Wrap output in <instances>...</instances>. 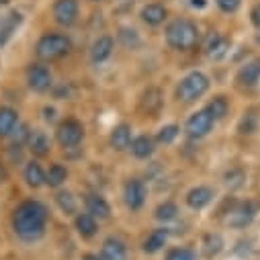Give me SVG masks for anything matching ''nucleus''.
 Here are the masks:
<instances>
[{"label":"nucleus","mask_w":260,"mask_h":260,"mask_svg":"<svg viewBox=\"0 0 260 260\" xmlns=\"http://www.w3.org/2000/svg\"><path fill=\"white\" fill-rule=\"evenodd\" d=\"M94 3H96V0H94Z\"/></svg>","instance_id":"obj_45"},{"label":"nucleus","mask_w":260,"mask_h":260,"mask_svg":"<svg viewBox=\"0 0 260 260\" xmlns=\"http://www.w3.org/2000/svg\"><path fill=\"white\" fill-rule=\"evenodd\" d=\"M19 123V115L17 111L5 107V109H0V138H5V136H11L15 132V127Z\"/></svg>","instance_id":"obj_15"},{"label":"nucleus","mask_w":260,"mask_h":260,"mask_svg":"<svg viewBox=\"0 0 260 260\" xmlns=\"http://www.w3.org/2000/svg\"><path fill=\"white\" fill-rule=\"evenodd\" d=\"M166 260H194V256L188 248H174V250L168 252Z\"/></svg>","instance_id":"obj_33"},{"label":"nucleus","mask_w":260,"mask_h":260,"mask_svg":"<svg viewBox=\"0 0 260 260\" xmlns=\"http://www.w3.org/2000/svg\"><path fill=\"white\" fill-rule=\"evenodd\" d=\"M53 19L63 25V27H70L76 23L78 19V3L76 0H55L53 5Z\"/></svg>","instance_id":"obj_7"},{"label":"nucleus","mask_w":260,"mask_h":260,"mask_svg":"<svg viewBox=\"0 0 260 260\" xmlns=\"http://www.w3.org/2000/svg\"><path fill=\"white\" fill-rule=\"evenodd\" d=\"M166 41L180 51L194 49L199 43V29L188 19H176L166 27Z\"/></svg>","instance_id":"obj_2"},{"label":"nucleus","mask_w":260,"mask_h":260,"mask_svg":"<svg viewBox=\"0 0 260 260\" xmlns=\"http://www.w3.org/2000/svg\"><path fill=\"white\" fill-rule=\"evenodd\" d=\"M103 260H125V244L121 240H115V238L105 240Z\"/></svg>","instance_id":"obj_18"},{"label":"nucleus","mask_w":260,"mask_h":260,"mask_svg":"<svg viewBox=\"0 0 260 260\" xmlns=\"http://www.w3.org/2000/svg\"><path fill=\"white\" fill-rule=\"evenodd\" d=\"M111 51H113V39L109 35H103V37H99L92 43V47H90V59L94 63H103L111 55Z\"/></svg>","instance_id":"obj_14"},{"label":"nucleus","mask_w":260,"mask_h":260,"mask_svg":"<svg viewBox=\"0 0 260 260\" xmlns=\"http://www.w3.org/2000/svg\"><path fill=\"white\" fill-rule=\"evenodd\" d=\"M0 178H3V170H0Z\"/></svg>","instance_id":"obj_43"},{"label":"nucleus","mask_w":260,"mask_h":260,"mask_svg":"<svg viewBox=\"0 0 260 260\" xmlns=\"http://www.w3.org/2000/svg\"><path fill=\"white\" fill-rule=\"evenodd\" d=\"M132 152H134V156H138V158H150V156L154 154V140L148 138V136L136 138L134 144H132Z\"/></svg>","instance_id":"obj_23"},{"label":"nucleus","mask_w":260,"mask_h":260,"mask_svg":"<svg viewBox=\"0 0 260 260\" xmlns=\"http://www.w3.org/2000/svg\"><path fill=\"white\" fill-rule=\"evenodd\" d=\"M176 213H178V209H176V205H174V203H162V205L156 209V217H158L160 221L174 219V217H176Z\"/></svg>","instance_id":"obj_30"},{"label":"nucleus","mask_w":260,"mask_h":260,"mask_svg":"<svg viewBox=\"0 0 260 260\" xmlns=\"http://www.w3.org/2000/svg\"><path fill=\"white\" fill-rule=\"evenodd\" d=\"M31 138V132H29V127L27 125H21L19 129H17V134H15V146H21L25 140H29Z\"/></svg>","instance_id":"obj_37"},{"label":"nucleus","mask_w":260,"mask_h":260,"mask_svg":"<svg viewBox=\"0 0 260 260\" xmlns=\"http://www.w3.org/2000/svg\"><path fill=\"white\" fill-rule=\"evenodd\" d=\"M86 207H88V213L96 219H107L109 215H111V207H109V203L103 199V197H99V194H90L88 197V201H86Z\"/></svg>","instance_id":"obj_16"},{"label":"nucleus","mask_w":260,"mask_h":260,"mask_svg":"<svg viewBox=\"0 0 260 260\" xmlns=\"http://www.w3.org/2000/svg\"><path fill=\"white\" fill-rule=\"evenodd\" d=\"M66 176H68L66 168L59 166V164H53V166L45 172V184H49V186H59L63 180H66Z\"/></svg>","instance_id":"obj_27"},{"label":"nucleus","mask_w":260,"mask_h":260,"mask_svg":"<svg viewBox=\"0 0 260 260\" xmlns=\"http://www.w3.org/2000/svg\"><path fill=\"white\" fill-rule=\"evenodd\" d=\"M29 146H31V152L35 154V156H45L47 152H49V140H47V136L45 134H41V132H37V134H31V138H29Z\"/></svg>","instance_id":"obj_26"},{"label":"nucleus","mask_w":260,"mask_h":260,"mask_svg":"<svg viewBox=\"0 0 260 260\" xmlns=\"http://www.w3.org/2000/svg\"><path fill=\"white\" fill-rule=\"evenodd\" d=\"M190 7L192 9H205L207 7V0H190Z\"/></svg>","instance_id":"obj_40"},{"label":"nucleus","mask_w":260,"mask_h":260,"mask_svg":"<svg viewBox=\"0 0 260 260\" xmlns=\"http://www.w3.org/2000/svg\"><path fill=\"white\" fill-rule=\"evenodd\" d=\"M82 260H103V258H99L96 254H86V256H84Z\"/></svg>","instance_id":"obj_41"},{"label":"nucleus","mask_w":260,"mask_h":260,"mask_svg":"<svg viewBox=\"0 0 260 260\" xmlns=\"http://www.w3.org/2000/svg\"><path fill=\"white\" fill-rule=\"evenodd\" d=\"M162 107V92L160 88H148L144 94H142V101H140V109L146 113V115H156Z\"/></svg>","instance_id":"obj_12"},{"label":"nucleus","mask_w":260,"mask_h":260,"mask_svg":"<svg viewBox=\"0 0 260 260\" xmlns=\"http://www.w3.org/2000/svg\"><path fill=\"white\" fill-rule=\"evenodd\" d=\"M45 119H53V109H45Z\"/></svg>","instance_id":"obj_42"},{"label":"nucleus","mask_w":260,"mask_h":260,"mask_svg":"<svg viewBox=\"0 0 260 260\" xmlns=\"http://www.w3.org/2000/svg\"><path fill=\"white\" fill-rule=\"evenodd\" d=\"M21 21H23V17H21V13H17V11H13L3 23H0V43H5L15 31H17V27L21 25Z\"/></svg>","instance_id":"obj_22"},{"label":"nucleus","mask_w":260,"mask_h":260,"mask_svg":"<svg viewBox=\"0 0 260 260\" xmlns=\"http://www.w3.org/2000/svg\"><path fill=\"white\" fill-rule=\"evenodd\" d=\"M129 144H132V129H129L127 125H117L113 132H111V146L121 152Z\"/></svg>","instance_id":"obj_20"},{"label":"nucleus","mask_w":260,"mask_h":260,"mask_svg":"<svg viewBox=\"0 0 260 260\" xmlns=\"http://www.w3.org/2000/svg\"><path fill=\"white\" fill-rule=\"evenodd\" d=\"M211 127H213L211 115L207 111H199L186 121V134H188V138L199 140V138H205L211 132Z\"/></svg>","instance_id":"obj_6"},{"label":"nucleus","mask_w":260,"mask_h":260,"mask_svg":"<svg viewBox=\"0 0 260 260\" xmlns=\"http://www.w3.org/2000/svg\"><path fill=\"white\" fill-rule=\"evenodd\" d=\"M55 136H57V142L63 148H74V146H78L82 142L84 129H82V125L76 119H66V121L59 123Z\"/></svg>","instance_id":"obj_5"},{"label":"nucleus","mask_w":260,"mask_h":260,"mask_svg":"<svg viewBox=\"0 0 260 260\" xmlns=\"http://www.w3.org/2000/svg\"><path fill=\"white\" fill-rule=\"evenodd\" d=\"M250 17H252V25H254L256 29H260V5H256V7L252 9Z\"/></svg>","instance_id":"obj_39"},{"label":"nucleus","mask_w":260,"mask_h":260,"mask_svg":"<svg viewBox=\"0 0 260 260\" xmlns=\"http://www.w3.org/2000/svg\"><path fill=\"white\" fill-rule=\"evenodd\" d=\"M119 37H121V41H123L127 47H132V45H138V43H140V39H138L136 31H129V29H121Z\"/></svg>","instance_id":"obj_34"},{"label":"nucleus","mask_w":260,"mask_h":260,"mask_svg":"<svg viewBox=\"0 0 260 260\" xmlns=\"http://www.w3.org/2000/svg\"><path fill=\"white\" fill-rule=\"evenodd\" d=\"M209 88V78L201 72H190L188 76H184L176 88V96L182 103H192L201 99Z\"/></svg>","instance_id":"obj_4"},{"label":"nucleus","mask_w":260,"mask_h":260,"mask_svg":"<svg viewBox=\"0 0 260 260\" xmlns=\"http://www.w3.org/2000/svg\"><path fill=\"white\" fill-rule=\"evenodd\" d=\"M254 125H256V119H254V115H246V117L242 119L240 132H242V134H252V132H254Z\"/></svg>","instance_id":"obj_36"},{"label":"nucleus","mask_w":260,"mask_h":260,"mask_svg":"<svg viewBox=\"0 0 260 260\" xmlns=\"http://www.w3.org/2000/svg\"><path fill=\"white\" fill-rule=\"evenodd\" d=\"M0 3H7V0H0Z\"/></svg>","instance_id":"obj_44"},{"label":"nucleus","mask_w":260,"mask_h":260,"mask_svg":"<svg viewBox=\"0 0 260 260\" xmlns=\"http://www.w3.org/2000/svg\"><path fill=\"white\" fill-rule=\"evenodd\" d=\"M47 223V209L39 201H25L15 209L13 228L25 240H35L43 234Z\"/></svg>","instance_id":"obj_1"},{"label":"nucleus","mask_w":260,"mask_h":260,"mask_svg":"<svg viewBox=\"0 0 260 260\" xmlns=\"http://www.w3.org/2000/svg\"><path fill=\"white\" fill-rule=\"evenodd\" d=\"M142 19H144V23L156 27V25L164 23V19H166V9H164L162 5H156V3L146 5V7L142 9Z\"/></svg>","instance_id":"obj_17"},{"label":"nucleus","mask_w":260,"mask_h":260,"mask_svg":"<svg viewBox=\"0 0 260 260\" xmlns=\"http://www.w3.org/2000/svg\"><path fill=\"white\" fill-rule=\"evenodd\" d=\"M213 199V190L207 186H197V188H190L186 194V203L192 209H203L205 205H209Z\"/></svg>","instance_id":"obj_13"},{"label":"nucleus","mask_w":260,"mask_h":260,"mask_svg":"<svg viewBox=\"0 0 260 260\" xmlns=\"http://www.w3.org/2000/svg\"><path fill=\"white\" fill-rule=\"evenodd\" d=\"M166 240H168V230H164V228L154 230V232L146 238V242H144V252H148V254L158 252V250L166 244Z\"/></svg>","instance_id":"obj_21"},{"label":"nucleus","mask_w":260,"mask_h":260,"mask_svg":"<svg viewBox=\"0 0 260 260\" xmlns=\"http://www.w3.org/2000/svg\"><path fill=\"white\" fill-rule=\"evenodd\" d=\"M27 82L35 92H45L51 86V74L45 66H31L27 72Z\"/></svg>","instance_id":"obj_10"},{"label":"nucleus","mask_w":260,"mask_h":260,"mask_svg":"<svg viewBox=\"0 0 260 260\" xmlns=\"http://www.w3.org/2000/svg\"><path fill=\"white\" fill-rule=\"evenodd\" d=\"M55 199H57V205L61 207V211H66V213H74L76 211V201H74V197L70 192H59Z\"/></svg>","instance_id":"obj_29"},{"label":"nucleus","mask_w":260,"mask_h":260,"mask_svg":"<svg viewBox=\"0 0 260 260\" xmlns=\"http://www.w3.org/2000/svg\"><path fill=\"white\" fill-rule=\"evenodd\" d=\"M176 136H178V127L176 125H166V127H162L160 132H158V142L170 144V142L176 140Z\"/></svg>","instance_id":"obj_32"},{"label":"nucleus","mask_w":260,"mask_h":260,"mask_svg":"<svg viewBox=\"0 0 260 260\" xmlns=\"http://www.w3.org/2000/svg\"><path fill=\"white\" fill-rule=\"evenodd\" d=\"M205 111L211 115V119H213V121L223 119V117H225V113H228V101H225L223 96H215V99L207 105V109H205Z\"/></svg>","instance_id":"obj_28"},{"label":"nucleus","mask_w":260,"mask_h":260,"mask_svg":"<svg viewBox=\"0 0 260 260\" xmlns=\"http://www.w3.org/2000/svg\"><path fill=\"white\" fill-rule=\"evenodd\" d=\"M76 230L82 238H92L94 232H96V221L90 213H82L76 217Z\"/></svg>","instance_id":"obj_24"},{"label":"nucleus","mask_w":260,"mask_h":260,"mask_svg":"<svg viewBox=\"0 0 260 260\" xmlns=\"http://www.w3.org/2000/svg\"><path fill=\"white\" fill-rule=\"evenodd\" d=\"M228 49H230V41L219 33H213L205 43V53L211 59H221L228 53Z\"/></svg>","instance_id":"obj_11"},{"label":"nucleus","mask_w":260,"mask_h":260,"mask_svg":"<svg viewBox=\"0 0 260 260\" xmlns=\"http://www.w3.org/2000/svg\"><path fill=\"white\" fill-rule=\"evenodd\" d=\"M260 78V59H254L250 63H246V66L238 72V80L244 84V86H254Z\"/></svg>","instance_id":"obj_19"},{"label":"nucleus","mask_w":260,"mask_h":260,"mask_svg":"<svg viewBox=\"0 0 260 260\" xmlns=\"http://www.w3.org/2000/svg\"><path fill=\"white\" fill-rule=\"evenodd\" d=\"M217 7L223 13H236L240 9V0H217Z\"/></svg>","instance_id":"obj_35"},{"label":"nucleus","mask_w":260,"mask_h":260,"mask_svg":"<svg viewBox=\"0 0 260 260\" xmlns=\"http://www.w3.org/2000/svg\"><path fill=\"white\" fill-rule=\"evenodd\" d=\"M37 55L45 61H53V59H59L63 57L68 51H70V39L66 35H59V33H49V35H43L37 43Z\"/></svg>","instance_id":"obj_3"},{"label":"nucleus","mask_w":260,"mask_h":260,"mask_svg":"<svg viewBox=\"0 0 260 260\" xmlns=\"http://www.w3.org/2000/svg\"><path fill=\"white\" fill-rule=\"evenodd\" d=\"M221 246H223V242H221V238H219L217 234L205 238V254H207V256H215V254L221 250Z\"/></svg>","instance_id":"obj_31"},{"label":"nucleus","mask_w":260,"mask_h":260,"mask_svg":"<svg viewBox=\"0 0 260 260\" xmlns=\"http://www.w3.org/2000/svg\"><path fill=\"white\" fill-rule=\"evenodd\" d=\"M254 215H256V203L244 201V203H240L236 209L230 211V215H228V225H232V228H246V225L254 219Z\"/></svg>","instance_id":"obj_8"},{"label":"nucleus","mask_w":260,"mask_h":260,"mask_svg":"<svg viewBox=\"0 0 260 260\" xmlns=\"http://www.w3.org/2000/svg\"><path fill=\"white\" fill-rule=\"evenodd\" d=\"M25 180H27V184L33 186V188H37V186H41V184L45 182V172L41 170V166H39L37 162H31V164L25 168Z\"/></svg>","instance_id":"obj_25"},{"label":"nucleus","mask_w":260,"mask_h":260,"mask_svg":"<svg viewBox=\"0 0 260 260\" xmlns=\"http://www.w3.org/2000/svg\"><path fill=\"white\" fill-rule=\"evenodd\" d=\"M242 178H244V174L238 170V172H230V174L225 176V182L232 184V186H240V184H242Z\"/></svg>","instance_id":"obj_38"},{"label":"nucleus","mask_w":260,"mask_h":260,"mask_svg":"<svg viewBox=\"0 0 260 260\" xmlns=\"http://www.w3.org/2000/svg\"><path fill=\"white\" fill-rule=\"evenodd\" d=\"M144 201H146V186H144V182L138 180V178L129 180L125 184V203H127V207L136 211V209H140L144 205Z\"/></svg>","instance_id":"obj_9"}]
</instances>
